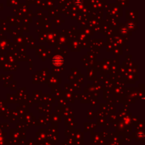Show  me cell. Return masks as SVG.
Listing matches in <instances>:
<instances>
[{
  "label": "cell",
  "instance_id": "6da1fadb",
  "mask_svg": "<svg viewBox=\"0 0 145 145\" xmlns=\"http://www.w3.org/2000/svg\"><path fill=\"white\" fill-rule=\"evenodd\" d=\"M63 62V60L61 57L57 56L53 59V63L55 65H61Z\"/></svg>",
  "mask_w": 145,
  "mask_h": 145
}]
</instances>
